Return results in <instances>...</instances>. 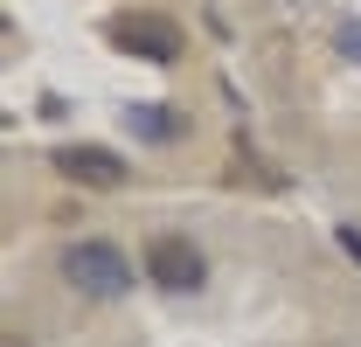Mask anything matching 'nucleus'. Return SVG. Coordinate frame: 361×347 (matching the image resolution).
I'll return each mask as SVG.
<instances>
[{"mask_svg": "<svg viewBox=\"0 0 361 347\" xmlns=\"http://www.w3.org/2000/svg\"><path fill=\"white\" fill-rule=\"evenodd\" d=\"M104 35H111V49H126V56H139V63H174L180 56V21L174 14H153V7L111 14Z\"/></svg>", "mask_w": 361, "mask_h": 347, "instance_id": "obj_2", "label": "nucleus"}, {"mask_svg": "<svg viewBox=\"0 0 361 347\" xmlns=\"http://www.w3.org/2000/svg\"><path fill=\"white\" fill-rule=\"evenodd\" d=\"M341 42H348V49H355V56H361V28H355V21H348V28H341Z\"/></svg>", "mask_w": 361, "mask_h": 347, "instance_id": "obj_7", "label": "nucleus"}, {"mask_svg": "<svg viewBox=\"0 0 361 347\" xmlns=\"http://www.w3.org/2000/svg\"><path fill=\"white\" fill-rule=\"evenodd\" d=\"M341 250H348V257L361 264V222H341Z\"/></svg>", "mask_w": 361, "mask_h": 347, "instance_id": "obj_6", "label": "nucleus"}, {"mask_svg": "<svg viewBox=\"0 0 361 347\" xmlns=\"http://www.w3.org/2000/svg\"><path fill=\"white\" fill-rule=\"evenodd\" d=\"M63 278H70L84 299H126V292H133V264H126L118 243H104V236L70 243V250H63Z\"/></svg>", "mask_w": 361, "mask_h": 347, "instance_id": "obj_1", "label": "nucleus"}, {"mask_svg": "<svg viewBox=\"0 0 361 347\" xmlns=\"http://www.w3.org/2000/svg\"><path fill=\"white\" fill-rule=\"evenodd\" d=\"M126 126H133L139 139H174L188 118H180L174 104H126Z\"/></svg>", "mask_w": 361, "mask_h": 347, "instance_id": "obj_5", "label": "nucleus"}, {"mask_svg": "<svg viewBox=\"0 0 361 347\" xmlns=\"http://www.w3.org/2000/svg\"><path fill=\"white\" fill-rule=\"evenodd\" d=\"M139 271H146L160 292H202V285H209V257H202L188 236H153Z\"/></svg>", "mask_w": 361, "mask_h": 347, "instance_id": "obj_3", "label": "nucleus"}, {"mask_svg": "<svg viewBox=\"0 0 361 347\" xmlns=\"http://www.w3.org/2000/svg\"><path fill=\"white\" fill-rule=\"evenodd\" d=\"M56 174L77 188H126V160L111 146H56Z\"/></svg>", "mask_w": 361, "mask_h": 347, "instance_id": "obj_4", "label": "nucleus"}]
</instances>
